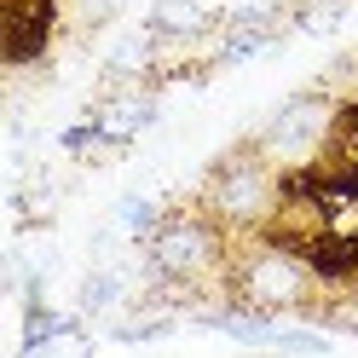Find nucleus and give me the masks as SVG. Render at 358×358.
Wrapping results in <instances>:
<instances>
[{
    "mask_svg": "<svg viewBox=\"0 0 358 358\" xmlns=\"http://www.w3.org/2000/svg\"><path fill=\"white\" fill-rule=\"evenodd\" d=\"M231 301L243 306H260V312H306L324 301V266L312 260L301 243L272 237V231H255V237H231Z\"/></svg>",
    "mask_w": 358,
    "mask_h": 358,
    "instance_id": "nucleus-1",
    "label": "nucleus"
},
{
    "mask_svg": "<svg viewBox=\"0 0 358 358\" xmlns=\"http://www.w3.org/2000/svg\"><path fill=\"white\" fill-rule=\"evenodd\" d=\"M283 191H289V173L255 139H243V145H231L226 156L208 162L203 185H196V203L231 237H255V231H272V220L283 208Z\"/></svg>",
    "mask_w": 358,
    "mask_h": 358,
    "instance_id": "nucleus-2",
    "label": "nucleus"
},
{
    "mask_svg": "<svg viewBox=\"0 0 358 358\" xmlns=\"http://www.w3.org/2000/svg\"><path fill=\"white\" fill-rule=\"evenodd\" d=\"M341 116H347V104L335 99L329 87H301V93H289V99H278L266 110V122L249 139L295 179V173H312L329 156L335 133H341Z\"/></svg>",
    "mask_w": 358,
    "mask_h": 358,
    "instance_id": "nucleus-3",
    "label": "nucleus"
},
{
    "mask_svg": "<svg viewBox=\"0 0 358 358\" xmlns=\"http://www.w3.org/2000/svg\"><path fill=\"white\" fill-rule=\"evenodd\" d=\"M104 81H156V29H127L110 41V52H104Z\"/></svg>",
    "mask_w": 358,
    "mask_h": 358,
    "instance_id": "nucleus-4",
    "label": "nucleus"
},
{
    "mask_svg": "<svg viewBox=\"0 0 358 358\" xmlns=\"http://www.w3.org/2000/svg\"><path fill=\"white\" fill-rule=\"evenodd\" d=\"M145 24L156 35H173V41H191V35H203L214 29L220 17L203 6V0H150V12H145Z\"/></svg>",
    "mask_w": 358,
    "mask_h": 358,
    "instance_id": "nucleus-5",
    "label": "nucleus"
},
{
    "mask_svg": "<svg viewBox=\"0 0 358 358\" xmlns=\"http://www.w3.org/2000/svg\"><path fill=\"white\" fill-rule=\"evenodd\" d=\"M122 6H127V0H52V24H58L64 35L87 41V35H99V29L116 24Z\"/></svg>",
    "mask_w": 358,
    "mask_h": 358,
    "instance_id": "nucleus-6",
    "label": "nucleus"
},
{
    "mask_svg": "<svg viewBox=\"0 0 358 358\" xmlns=\"http://www.w3.org/2000/svg\"><path fill=\"white\" fill-rule=\"evenodd\" d=\"M168 214V203L162 196H150V191H122L116 196V208H110V220H116V226L133 237V243H145L150 231H156V220Z\"/></svg>",
    "mask_w": 358,
    "mask_h": 358,
    "instance_id": "nucleus-7",
    "label": "nucleus"
},
{
    "mask_svg": "<svg viewBox=\"0 0 358 358\" xmlns=\"http://www.w3.org/2000/svg\"><path fill=\"white\" fill-rule=\"evenodd\" d=\"M272 347H289V352H318V347H329V329H324V324H318V329H301V324H278Z\"/></svg>",
    "mask_w": 358,
    "mask_h": 358,
    "instance_id": "nucleus-8",
    "label": "nucleus"
}]
</instances>
